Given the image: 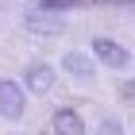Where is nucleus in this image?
Returning <instances> with one entry per match:
<instances>
[{
    "mask_svg": "<svg viewBox=\"0 0 135 135\" xmlns=\"http://www.w3.org/2000/svg\"><path fill=\"white\" fill-rule=\"evenodd\" d=\"M23 108H27V93H23V85L12 81V77H4V81H0V116H4V120H20Z\"/></svg>",
    "mask_w": 135,
    "mask_h": 135,
    "instance_id": "obj_1",
    "label": "nucleus"
},
{
    "mask_svg": "<svg viewBox=\"0 0 135 135\" xmlns=\"http://www.w3.org/2000/svg\"><path fill=\"white\" fill-rule=\"evenodd\" d=\"M54 135H85V120L73 108H58L54 112Z\"/></svg>",
    "mask_w": 135,
    "mask_h": 135,
    "instance_id": "obj_6",
    "label": "nucleus"
},
{
    "mask_svg": "<svg viewBox=\"0 0 135 135\" xmlns=\"http://www.w3.org/2000/svg\"><path fill=\"white\" fill-rule=\"evenodd\" d=\"M93 54H97V62L104 66H112V70H127L131 66V50H127L124 42H116V39H93Z\"/></svg>",
    "mask_w": 135,
    "mask_h": 135,
    "instance_id": "obj_2",
    "label": "nucleus"
},
{
    "mask_svg": "<svg viewBox=\"0 0 135 135\" xmlns=\"http://www.w3.org/2000/svg\"><path fill=\"white\" fill-rule=\"evenodd\" d=\"M23 23H27V31H35V35H62V31H66V20H62V16H54V12H39V8L27 12Z\"/></svg>",
    "mask_w": 135,
    "mask_h": 135,
    "instance_id": "obj_3",
    "label": "nucleus"
},
{
    "mask_svg": "<svg viewBox=\"0 0 135 135\" xmlns=\"http://www.w3.org/2000/svg\"><path fill=\"white\" fill-rule=\"evenodd\" d=\"M23 85L31 89V93H50L54 89V66H46V62H31L27 66V73H23Z\"/></svg>",
    "mask_w": 135,
    "mask_h": 135,
    "instance_id": "obj_4",
    "label": "nucleus"
},
{
    "mask_svg": "<svg viewBox=\"0 0 135 135\" xmlns=\"http://www.w3.org/2000/svg\"><path fill=\"white\" fill-rule=\"evenodd\" d=\"M97 135H127V131H124V124H120L116 116H104L100 127H97Z\"/></svg>",
    "mask_w": 135,
    "mask_h": 135,
    "instance_id": "obj_7",
    "label": "nucleus"
},
{
    "mask_svg": "<svg viewBox=\"0 0 135 135\" xmlns=\"http://www.w3.org/2000/svg\"><path fill=\"white\" fill-rule=\"evenodd\" d=\"M62 70L73 73V77H81V81H89V77L97 73V66H93V58H89V54L70 50V54H62Z\"/></svg>",
    "mask_w": 135,
    "mask_h": 135,
    "instance_id": "obj_5",
    "label": "nucleus"
}]
</instances>
